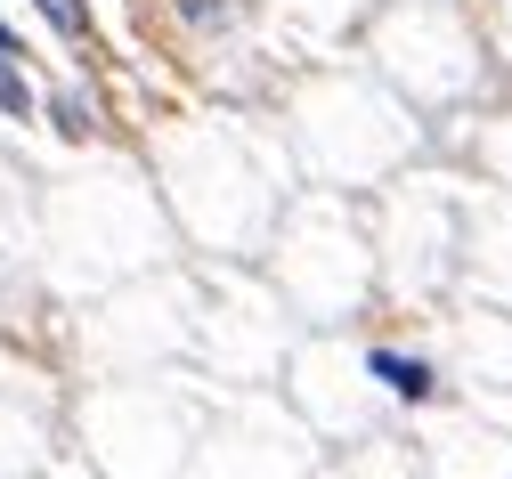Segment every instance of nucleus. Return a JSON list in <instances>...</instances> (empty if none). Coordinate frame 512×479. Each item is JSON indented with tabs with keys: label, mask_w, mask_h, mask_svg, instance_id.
<instances>
[{
	"label": "nucleus",
	"mask_w": 512,
	"mask_h": 479,
	"mask_svg": "<svg viewBox=\"0 0 512 479\" xmlns=\"http://www.w3.org/2000/svg\"><path fill=\"white\" fill-rule=\"evenodd\" d=\"M33 9L49 17V33H66V41H90L98 25H90V0H33Z\"/></svg>",
	"instance_id": "2"
},
{
	"label": "nucleus",
	"mask_w": 512,
	"mask_h": 479,
	"mask_svg": "<svg viewBox=\"0 0 512 479\" xmlns=\"http://www.w3.org/2000/svg\"><path fill=\"white\" fill-rule=\"evenodd\" d=\"M17 57H25V41H17L9 25H0V74H17Z\"/></svg>",
	"instance_id": "3"
},
{
	"label": "nucleus",
	"mask_w": 512,
	"mask_h": 479,
	"mask_svg": "<svg viewBox=\"0 0 512 479\" xmlns=\"http://www.w3.org/2000/svg\"><path fill=\"white\" fill-rule=\"evenodd\" d=\"M366 366H374V382L391 390V398H431V390H439L431 366H423V358H399V350H374Z\"/></svg>",
	"instance_id": "1"
}]
</instances>
